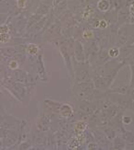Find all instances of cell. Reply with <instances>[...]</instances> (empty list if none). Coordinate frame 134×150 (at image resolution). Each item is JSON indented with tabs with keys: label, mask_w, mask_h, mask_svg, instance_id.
Returning a JSON list of instances; mask_svg holds the SVG:
<instances>
[{
	"label": "cell",
	"mask_w": 134,
	"mask_h": 150,
	"mask_svg": "<svg viewBox=\"0 0 134 150\" xmlns=\"http://www.w3.org/2000/svg\"><path fill=\"white\" fill-rule=\"evenodd\" d=\"M44 103H45V109L46 110H49V112H51L58 114L59 108H60V106H61L62 102H58V101L53 100L50 99H45Z\"/></svg>",
	"instance_id": "obj_10"
},
{
	"label": "cell",
	"mask_w": 134,
	"mask_h": 150,
	"mask_svg": "<svg viewBox=\"0 0 134 150\" xmlns=\"http://www.w3.org/2000/svg\"><path fill=\"white\" fill-rule=\"evenodd\" d=\"M113 149H126L127 148V144L123 137L121 136H115L113 139V145H112Z\"/></svg>",
	"instance_id": "obj_12"
},
{
	"label": "cell",
	"mask_w": 134,
	"mask_h": 150,
	"mask_svg": "<svg viewBox=\"0 0 134 150\" xmlns=\"http://www.w3.org/2000/svg\"><path fill=\"white\" fill-rule=\"evenodd\" d=\"M73 128H74V133L76 134V135L80 134H82V133L85 132V130L87 129V123H86V122L84 120L80 119L74 123Z\"/></svg>",
	"instance_id": "obj_11"
},
{
	"label": "cell",
	"mask_w": 134,
	"mask_h": 150,
	"mask_svg": "<svg viewBox=\"0 0 134 150\" xmlns=\"http://www.w3.org/2000/svg\"><path fill=\"white\" fill-rule=\"evenodd\" d=\"M130 5L124 6L123 8L118 9L117 11V17H116V26L118 28L121 26L130 23Z\"/></svg>",
	"instance_id": "obj_6"
},
{
	"label": "cell",
	"mask_w": 134,
	"mask_h": 150,
	"mask_svg": "<svg viewBox=\"0 0 134 150\" xmlns=\"http://www.w3.org/2000/svg\"><path fill=\"white\" fill-rule=\"evenodd\" d=\"M73 61L78 63L86 62L84 44L79 40H74V43H73Z\"/></svg>",
	"instance_id": "obj_5"
},
{
	"label": "cell",
	"mask_w": 134,
	"mask_h": 150,
	"mask_svg": "<svg viewBox=\"0 0 134 150\" xmlns=\"http://www.w3.org/2000/svg\"><path fill=\"white\" fill-rule=\"evenodd\" d=\"M73 67H74V78H73L74 84L92 80V67L87 61L84 63L73 61Z\"/></svg>",
	"instance_id": "obj_2"
},
{
	"label": "cell",
	"mask_w": 134,
	"mask_h": 150,
	"mask_svg": "<svg viewBox=\"0 0 134 150\" xmlns=\"http://www.w3.org/2000/svg\"><path fill=\"white\" fill-rule=\"evenodd\" d=\"M9 17V13H0V25L8 22Z\"/></svg>",
	"instance_id": "obj_21"
},
{
	"label": "cell",
	"mask_w": 134,
	"mask_h": 150,
	"mask_svg": "<svg viewBox=\"0 0 134 150\" xmlns=\"http://www.w3.org/2000/svg\"><path fill=\"white\" fill-rule=\"evenodd\" d=\"M63 1H64V0H53V5H52V6H55L58 5L59 3H61Z\"/></svg>",
	"instance_id": "obj_23"
},
{
	"label": "cell",
	"mask_w": 134,
	"mask_h": 150,
	"mask_svg": "<svg viewBox=\"0 0 134 150\" xmlns=\"http://www.w3.org/2000/svg\"><path fill=\"white\" fill-rule=\"evenodd\" d=\"M133 0H112V6H113V9L115 11H118L121 8H123L124 6L127 5H130V3Z\"/></svg>",
	"instance_id": "obj_14"
},
{
	"label": "cell",
	"mask_w": 134,
	"mask_h": 150,
	"mask_svg": "<svg viewBox=\"0 0 134 150\" xmlns=\"http://www.w3.org/2000/svg\"><path fill=\"white\" fill-rule=\"evenodd\" d=\"M36 129L39 132H47L51 128V120L49 117L46 115V113L41 110L39 112V115L37 117L36 123H35Z\"/></svg>",
	"instance_id": "obj_4"
},
{
	"label": "cell",
	"mask_w": 134,
	"mask_h": 150,
	"mask_svg": "<svg viewBox=\"0 0 134 150\" xmlns=\"http://www.w3.org/2000/svg\"><path fill=\"white\" fill-rule=\"evenodd\" d=\"M43 48L41 45L35 42H28L25 45V54L27 56L30 57H36L41 52Z\"/></svg>",
	"instance_id": "obj_8"
},
{
	"label": "cell",
	"mask_w": 134,
	"mask_h": 150,
	"mask_svg": "<svg viewBox=\"0 0 134 150\" xmlns=\"http://www.w3.org/2000/svg\"><path fill=\"white\" fill-rule=\"evenodd\" d=\"M99 145L96 142H90V144L87 146V149H99Z\"/></svg>",
	"instance_id": "obj_22"
},
{
	"label": "cell",
	"mask_w": 134,
	"mask_h": 150,
	"mask_svg": "<svg viewBox=\"0 0 134 150\" xmlns=\"http://www.w3.org/2000/svg\"><path fill=\"white\" fill-rule=\"evenodd\" d=\"M1 96H2V93H1V92H0V97H1Z\"/></svg>",
	"instance_id": "obj_25"
},
{
	"label": "cell",
	"mask_w": 134,
	"mask_h": 150,
	"mask_svg": "<svg viewBox=\"0 0 134 150\" xmlns=\"http://www.w3.org/2000/svg\"><path fill=\"white\" fill-rule=\"evenodd\" d=\"M2 86L19 101H21L22 103L29 102L31 97L28 94V91H27L24 83L15 81L9 77H5L2 83Z\"/></svg>",
	"instance_id": "obj_1"
},
{
	"label": "cell",
	"mask_w": 134,
	"mask_h": 150,
	"mask_svg": "<svg viewBox=\"0 0 134 150\" xmlns=\"http://www.w3.org/2000/svg\"><path fill=\"white\" fill-rule=\"evenodd\" d=\"M121 122L124 125H130V123L132 122V119L130 116L128 115H122L121 116Z\"/></svg>",
	"instance_id": "obj_19"
},
{
	"label": "cell",
	"mask_w": 134,
	"mask_h": 150,
	"mask_svg": "<svg viewBox=\"0 0 134 150\" xmlns=\"http://www.w3.org/2000/svg\"><path fill=\"white\" fill-rule=\"evenodd\" d=\"M130 23H134V0L130 5Z\"/></svg>",
	"instance_id": "obj_20"
},
{
	"label": "cell",
	"mask_w": 134,
	"mask_h": 150,
	"mask_svg": "<svg viewBox=\"0 0 134 150\" xmlns=\"http://www.w3.org/2000/svg\"><path fill=\"white\" fill-rule=\"evenodd\" d=\"M107 54H108L110 59H118L120 54V48L115 46V45L114 46H110L107 49Z\"/></svg>",
	"instance_id": "obj_15"
},
{
	"label": "cell",
	"mask_w": 134,
	"mask_h": 150,
	"mask_svg": "<svg viewBox=\"0 0 134 150\" xmlns=\"http://www.w3.org/2000/svg\"><path fill=\"white\" fill-rule=\"evenodd\" d=\"M10 33V26L8 23H4L0 25V34Z\"/></svg>",
	"instance_id": "obj_18"
},
{
	"label": "cell",
	"mask_w": 134,
	"mask_h": 150,
	"mask_svg": "<svg viewBox=\"0 0 134 150\" xmlns=\"http://www.w3.org/2000/svg\"><path fill=\"white\" fill-rule=\"evenodd\" d=\"M6 67L9 70H15L18 68H21V64H19V62L13 56V57L6 58Z\"/></svg>",
	"instance_id": "obj_13"
},
{
	"label": "cell",
	"mask_w": 134,
	"mask_h": 150,
	"mask_svg": "<svg viewBox=\"0 0 134 150\" xmlns=\"http://www.w3.org/2000/svg\"><path fill=\"white\" fill-rule=\"evenodd\" d=\"M96 39V32L91 27H87L82 29V35H80V42H92L93 40Z\"/></svg>",
	"instance_id": "obj_9"
},
{
	"label": "cell",
	"mask_w": 134,
	"mask_h": 150,
	"mask_svg": "<svg viewBox=\"0 0 134 150\" xmlns=\"http://www.w3.org/2000/svg\"><path fill=\"white\" fill-rule=\"evenodd\" d=\"M29 139H26L25 141L21 142V144H19L18 146V149H30L32 147V142Z\"/></svg>",
	"instance_id": "obj_17"
},
{
	"label": "cell",
	"mask_w": 134,
	"mask_h": 150,
	"mask_svg": "<svg viewBox=\"0 0 134 150\" xmlns=\"http://www.w3.org/2000/svg\"><path fill=\"white\" fill-rule=\"evenodd\" d=\"M130 112H134V99L132 100V102H131V106H130Z\"/></svg>",
	"instance_id": "obj_24"
},
{
	"label": "cell",
	"mask_w": 134,
	"mask_h": 150,
	"mask_svg": "<svg viewBox=\"0 0 134 150\" xmlns=\"http://www.w3.org/2000/svg\"><path fill=\"white\" fill-rule=\"evenodd\" d=\"M75 110L70 103H64L62 102L61 106L59 108L58 115L62 119H70L74 115Z\"/></svg>",
	"instance_id": "obj_7"
},
{
	"label": "cell",
	"mask_w": 134,
	"mask_h": 150,
	"mask_svg": "<svg viewBox=\"0 0 134 150\" xmlns=\"http://www.w3.org/2000/svg\"><path fill=\"white\" fill-rule=\"evenodd\" d=\"M11 38L12 36L10 35V33L0 34V44H9Z\"/></svg>",
	"instance_id": "obj_16"
},
{
	"label": "cell",
	"mask_w": 134,
	"mask_h": 150,
	"mask_svg": "<svg viewBox=\"0 0 134 150\" xmlns=\"http://www.w3.org/2000/svg\"><path fill=\"white\" fill-rule=\"evenodd\" d=\"M32 64L33 68L35 69L36 73L40 78V80L44 81V82L47 81V74H46L45 64L44 62V51H42L41 53L37 55L34 62H33L32 64Z\"/></svg>",
	"instance_id": "obj_3"
}]
</instances>
